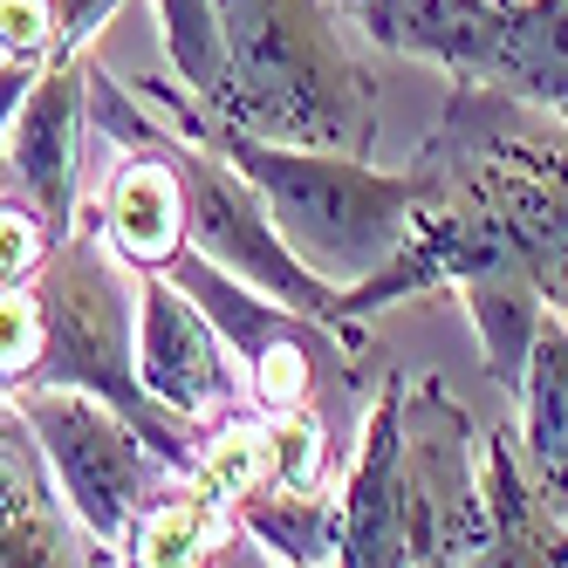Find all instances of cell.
I'll list each match as a JSON object with an SVG mask.
<instances>
[{
    "mask_svg": "<svg viewBox=\"0 0 568 568\" xmlns=\"http://www.w3.org/2000/svg\"><path fill=\"white\" fill-rule=\"evenodd\" d=\"M412 165L425 206L404 247L336 302V329L363 349V322L459 295L479 363L500 390H520L541 322L568 315V124L486 83H453Z\"/></svg>",
    "mask_w": 568,
    "mask_h": 568,
    "instance_id": "cell-1",
    "label": "cell"
},
{
    "mask_svg": "<svg viewBox=\"0 0 568 568\" xmlns=\"http://www.w3.org/2000/svg\"><path fill=\"white\" fill-rule=\"evenodd\" d=\"M138 103L151 116L192 144H206L213 158L247 179L261 192L267 220L281 226V240L336 288H356L363 274H377L404 233H412L418 206H425V172L404 165V172H377L371 158H349V151H308V144H267L233 131L226 116H213L199 97H185L179 83H131Z\"/></svg>",
    "mask_w": 568,
    "mask_h": 568,
    "instance_id": "cell-2",
    "label": "cell"
},
{
    "mask_svg": "<svg viewBox=\"0 0 568 568\" xmlns=\"http://www.w3.org/2000/svg\"><path fill=\"white\" fill-rule=\"evenodd\" d=\"M213 14L226 49L220 90L206 97L213 116L267 144L371 158L384 90L336 0H213Z\"/></svg>",
    "mask_w": 568,
    "mask_h": 568,
    "instance_id": "cell-3",
    "label": "cell"
},
{
    "mask_svg": "<svg viewBox=\"0 0 568 568\" xmlns=\"http://www.w3.org/2000/svg\"><path fill=\"white\" fill-rule=\"evenodd\" d=\"M34 295H42V322H49V349H42V377L34 384L83 390V397L110 404V412H124L151 438V453L185 479L199 466L206 432L165 418L144 397V384H138V274L124 281V267H116L90 206L62 233V247L42 267V281H34Z\"/></svg>",
    "mask_w": 568,
    "mask_h": 568,
    "instance_id": "cell-4",
    "label": "cell"
},
{
    "mask_svg": "<svg viewBox=\"0 0 568 568\" xmlns=\"http://www.w3.org/2000/svg\"><path fill=\"white\" fill-rule=\"evenodd\" d=\"M14 412L28 418L34 445H42V466L55 479V494L69 500L75 527H83L90 541H124L138 507L158 494L165 479H179L165 459L151 453V438L124 418L110 412V404L83 397V390H49L34 384L14 397Z\"/></svg>",
    "mask_w": 568,
    "mask_h": 568,
    "instance_id": "cell-5",
    "label": "cell"
},
{
    "mask_svg": "<svg viewBox=\"0 0 568 568\" xmlns=\"http://www.w3.org/2000/svg\"><path fill=\"white\" fill-rule=\"evenodd\" d=\"M158 138H165L172 165H179V179H185V247H192L199 261H213L220 274L247 281L254 295L295 308V315H315V322H329V329H336L343 288H336V281H322V274L288 247V240H281V226H274L267 206H261V192L240 179L226 158H213L206 144L179 138L165 116H158ZM336 336H343V329H336ZM343 343H349V336H343Z\"/></svg>",
    "mask_w": 568,
    "mask_h": 568,
    "instance_id": "cell-6",
    "label": "cell"
},
{
    "mask_svg": "<svg viewBox=\"0 0 568 568\" xmlns=\"http://www.w3.org/2000/svg\"><path fill=\"white\" fill-rule=\"evenodd\" d=\"M179 288L206 308V322L220 329L226 356L240 363V377H247V397L254 412H315V397L329 377H343L356 363V343H343L329 322L315 315H295L267 295H254L247 281L220 274L213 261H199L192 247L165 267Z\"/></svg>",
    "mask_w": 568,
    "mask_h": 568,
    "instance_id": "cell-7",
    "label": "cell"
},
{
    "mask_svg": "<svg viewBox=\"0 0 568 568\" xmlns=\"http://www.w3.org/2000/svg\"><path fill=\"white\" fill-rule=\"evenodd\" d=\"M397 438H404V507H412L418 568H466L486 535L479 486V425L445 377H397Z\"/></svg>",
    "mask_w": 568,
    "mask_h": 568,
    "instance_id": "cell-8",
    "label": "cell"
},
{
    "mask_svg": "<svg viewBox=\"0 0 568 568\" xmlns=\"http://www.w3.org/2000/svg\"><path fill=\"white\" fill-rule=\"evenodd\" d=\"M138 384L158 412L192 432H213L240 404H254L206 308L172 274H138Z\"/></svg>",
    "mask_w": 568,
    "mask_h": 568,
    "instance_id": "cell-9",
    "label": "cell"
},
{
    "mask_svg": "<svg viewBox=\"0 0 568 568\" xmlns=\"http://www.w3.org/2000/svg\"><path fill=\"white\" fill-rule=\"evenodd\" d=\"M90 69H97L90 49H55L42 62V75L28 83L8 151H0L14 192L28 206H42V220L55 233H69L75 213H83V144L97 131L90 124Z\"/></svg>",
    "mask_w": 568,
    "mask_h": 568,
    "instance_id": "cell-10",
    "label": "cell"
},
{
    "mask_svg": "<svg viewBox=\"0 0 568 568\" xmlns=\"http://www.w3.org/2000/svg\"><path fill=\"white\" fill-rule=\"evenodd\" d=\"M90 535L42 466L28 418L0 397V568H83Z\"/></svg>",
    "mask_w": 568,
    "mask_h": 568,
    "instance_id": "cell-11",
    "label": "cell"
},
{
    "mask_svg": "<svg viewBox=\"0 0 568 568\" xmlns=\"http://www.w3.org/2000/svg\"><path fill=\"white\" fill-rule=\"evenodd\" d=\"M124 568H274L247 535L226 500H213L199 479H165L138 507L131 535L116 541Z\"/></svg>",
    "mask_w": 568,
    "mask_h": 568,
    "instance_id": "cell-12",
    "label": "cell"
},
{
    "mask_svg": "<svg viewBox=\"0 0 568 568\" xmlns=\"http://www.w3.org/2000/svg\"><path fill=\"white\" fill-rule=\"evenodd\" d=\"M479 486H486V535L466 555V568H568V520L520 473L514 425L479 438Z\"/></svg>",
    "mask_w": 568,
    "mask_h": 568,
    "instance_id": "cell-13",
    "label": "cell"
},
{
    "mask_svg": "<svg viewBox=\"0 0 568 568\" xmlns=\"http://www.w3.org/2000/svg\"><path fill=\"white\" fill-rule=\"evenodd\" d=\"M514 397H520V425H514L520 473L535 479V494L568 520V315L541 322Z\"/></svg>",
    "mask_w": 568,
    "mask_h": 568,
    "instance_id": "cell-14",
    "label": "cell"
},
{
    "mask_svg": "<svg viewBox=\"0 0 568 568\" xmlns=\"http://www.w3.org/2000/svg\"><path fill=\"white\" fill-rule=\"evenodd\" d=\"M568 124V0H507V42L494 83Z\"/></svg>",
    "mask_w": 568,
    "mask_h": 568,
    "instance_id": "cell-15",
    "label": "cell"
},
{
    "mask_svg": "<svg viewBox=\"0 0 568 568\" xmlns=\"http://www.w3.org/2000/svg\"><path fill=\"white\" fill-rule=\"evenodd\" d=\"M233 520L274 568H336V486L329 494L267 486V494L233 500Z\"/></svg>",
    "mask_w": 568,
    "mask_h": 568,
    "instance_id": "cell-16",
    "label": "cell"
},
{
    "mask_svg": "<svg viewBox=\"0 0 568 568\" xmlns=\"http://www.w3.org/2000/svg\"><path fill=\"white\" fill-rule=\"evenodd\" d=\"M151 14H158V42H165L172 83H179L185 97L206 103V97L220 90V69H226L213 0H151Z\"/></svg>",
    "mask_w": 568,
    "mask_h": 568,
    "instance_id": "cell-17",
    "label": "cell"
},
{
    "mask_svg": "<svg viewBox=\"0 0 568 568\" xmlns=\"http://www.w3.org/2000/svg\"><path fill=\"white\" fill-rule=\"evenodd\" d=\"M267 432H274V486H288V494H329L343 479L322 412H267Z\"/></svg>",
    "mask_w": 568,
    "mask_h": 568,
    "instance_id": "cell-18",
    "label": "cell"
},
{
    "mask_svg": "<svg viewBox=\"0 0 568 568\" xmlns=\"http://www.w3.org/2000/svg\"><path fill=\"white\" fill-rule=\"evenodd\" d=\"M42 349H49V322L34 288H0V397H21L42 377Z\"/></svg>",
    "mask_w": 568,
    "mask_h": 568,
    "instance_id": "cell-19",
    "label": "cell"
},
{
    "mask_svg": "<svg viewBox=\"0 0 568 568\" xmlns=\"http://www.w3.org/2000/svg\"><path fill=\"white\" fill-rule=\"evenodd\" d=\"M55 247L62 233L42 220V206H28L21 192H0V288H34Z\"/></svg>",
    "mask_w": 568,
    "mask_h": 568,
    "instance_id": "cell-20",
    "label": "cell"
},
{
    "mask_svg": "<svg viewBox=\"0 0 568 568\" xmlns=\"http://www.w3.org/2000/svg\"><path fill=\"white\" fill-rule=\"evenodd\" d=\"M55 8L49 0H0V62H49Z\"/></svg>",
    "mask_w": 568,
    "mask_h": 568,
    "instance_id": "cell-21",
    "label": "cell"
},
{
    "mask_svg": "<svg viewBox=\"0 0 568 568\" xmlns=\"http://www.w3.org/2000/svg\"><path fill=\"white\" fill-rule=\"evenodd\" d=\"M49 8H55V49H90L131 0H49Z\"/></svg>",
    "mask_w": 568,
    "mask_h": 568,
    "instance_id": "cell-22",
    "label": "cell"
},
{
    "mask_svg": "<svg viewBox=\"0 0 568 568\" xmlns=\"http://www.w3.org/2000/svg\"><path fill=\"white\" fill-rule=\"evenodd\" d=\"M83 568H124V555H116L110 541H90V555H83Z\"/></svg>",
    "mask_w": 568,
    "mask_h": 568,
    "instance_id": "cell-23",
    "label": "cell"
}]
</instances>
